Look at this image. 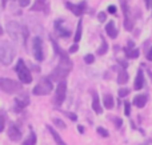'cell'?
Listing matches in <instances>:
<instances>
[{
	"label": "cell",
	"instance_id": "cell-10",
	"mask_svg": "<svg viewBox=\"0 0 152 145\" xmlns=\"http://www.w3.org/2000/svg\"><path fill=\"white\" fill-rule=\"evenodd\" d=\"M121 7H123V11H124V16H126V19H124V28L127 31H132V28H134V20L129 17L128 5H127L126 1H121Z\"/></svg>",
	"mask_w": 152,
	"mask_h": 145
},
{
	"label": "cell",
	"instance_id": "cell-38",
	"mask_svg": "<svg viewBox=\"0 0 152 145\" xmlns=\"http://www.w3.org/2000/svg\"><path fill=\"white\" fill-rule=\"evenodd\" d=\"M119 63H120L121 65H123V68H124V69H126L127 67H128V64H127V63H126V61H124V60H119Z\"/></svg>",
	"mask_w": 152,
	"mask_h": 145
},
{
	"label": "cell",
	"instance_id": "cell-35",
	"mask_svg": "<svg viewBox=\"0 0 152 145\" xmlns=\"http://www.w3.org/2000/svg\"><path fill=\"white\" fill-rule=\"evenodd\" d=\"M4 127H5V121H4V119L0 116V132H3V130H4Z\"/></svg>",
	"mask_w": 152,
	"mask_h": 145
},
{
	"label": "cell",
	"instance_id": "cell-18",
	"mask_svg": "<svg viewBox=\"0 0 152 145\" xmlns=\"http://www.w3.org/2000/svg\"><path fill=\"white\" fill-rule=\"evenodd\" d=\"M128 79H129V76H128V73H127V71L126 69H121L118 76V84H120V85L126 84V83L128 81Z\"/></svg>",
	"mask_w": 152,
	"mask_h": 145
},
{
	"label": "cell",
	"instance_id": "cell-28",
	"mask_svg": "<svg viewBox=\"0 0 152 145\" xmlns=\"http://www.w3.org/2000/svg\"><path fill=\"white\" fill-rule=\"evenodd\" d=\"M94 60H95V56L91 55V53H89V55H86V56H84V61H86L87 64H92V63H94Z\"/></svg>",
	"mask_w": 152,
	"mask_h": 145
},
{
	"label": "cell",
	"instance_id": "cell-5",
	"mask_svg": "<svg viewBox=\"0 0 152 145\" xmlns=\"http://www.w3.org/2000/svg\"><path fill=\"white\" fill-rule=\"evenodd\" d=\"M7 32L11 36V39L15 40V41H20L21 40V36H23V33H21V27L19 25V23H16V21H8Z\"/></svg>",
	"mask_w": 152,
	"mask_h": 145
},
{
	"label": "cell",
	"instance_id": "cell-24",
	"mask_svg": "<svg viewBox=\"0 0 152 145\" xmlns=\"http://www.w3.org/2000/svg\"><path fill=\"white\" fill-rule=\"evenodd\" d=\"M36 135H35V132H31L29 133V136L26 138V141L23 143V145H35L36 144Z\"/></svg>",
	"mask_w": 152,
	"mask_h": 145
},
{
	"label": "cell",
	"instance_id": "cell-19",
	"mask_svg": "<svg viewBox=\"0 0 152 145\" xmlns=\"http://www.w3.org/2000/svg\"><path fill=\"white\" fill-rule=\"evenodd\" d=\"M126 56L128 59H136L137 56H139V53H140V51L139 49H136V48H126Z\"/></svg>",
	"mask_w": 152,
	"mask_h": 145
},
{
	"label": "cell",
	"instance_id": "cell-30",
	"mask_svg": "<svg viewBox=\"0 0 152 145\" xmlns=\"http://www.w3.org/2000/svg\"><path fill=\"white\" fill-rule=\"evenodd\" d=\"M124 108H126V111H124L126 116H129V113H131V104H129L128 101H126V104H124Z\"/></svg>",
	"mask_w": 152,
	"mask_h": 145
},
{
	"label": "cell",
	"instance_id": "cell-27",
	"mask_svg": "<svg viewBox=\"0 0 152 145\" xmlns=\"http://www.w3.org/2000/svg\"><path fill=\"white\" fill-rule=\"evenodd\" d=\"M97 133H99L100 136H103V137H108V136H110V133L107 132V129H104V128H102V127L97 128Z\"/></svg>",
	"mask_w": 152,
	"mask_h": 145
},
{
	"label": "cell",
	"instance_id": "cell-23",
	"mask_svg": "<svg viewBox=\"0 0 152 145\" xmlns=\"http://www.w3.org/2000/svg\"><path fill=\"white\" fill-rule=\"evenodd\" d=\"M81 29H83V21L79 20L77 23V28H76V33H75V43L77 44L81 39Z\"/></svg>",
	"mask_w": 152,
	"mask_h": 145
},
{
	"label": "cell",
	"instance_id": "cell-6",
	"mask_svg": "<svg viewBox=\"0 0 152 145\" xmlns=\"http://www.w3.org/2000/svg\"><path fill=\"white\" fill-rule=\"evenodd\" d=\"M68 73H69V69H67V68H64V67L59 65V67H56L52 72H51L50 80H51V81H59V83H60V81H63V80H64V77L68 76Z\"/></svg>",
	"mask_w": 152,
	"mask_h": 145
},
{
	"label": "cell",
	"instance_id": "cell-3",
	"mask_svg": "<svg viewBox=\"0 0 152 145\" xmlns=\"http://www.w3.org/2000/svg\"><path fill=\"white\" fill-rule=\"evenodd\" d=\"M0 89L5 93H16L21 89V85L18 81H15V80L1 77L0 79Z\"/></svg>",
	"mask_w": 152,
	"mask_h": 145
},
{
	"label": "cell",
	"instance_id": "cell-20",
	"mask_svg": "<svg viewBox=\"0 0 152 145\" xmlns=\"http://www.w3.org/2000/svg\"><path fill=\"white\" fill-rule=\"evenodd\" d=\"M56 29H58V32L60 33V36H64V37L71 36V31H69V29H66L64 27H61V24H59V21H56Z\"/></svg>",
	"mask_w": 152,
	"mask_h": 145
},
{
	"label": "cell",
	"instance_id": "cell-17",
	"mask_svg": "<svg viewBox=\"0 0 152 145\" xmlns=\"http://www.w3.org/2000/svg\"><path fill=\"white\" fill-rule=\"evenodd\" d=\"M147 104V96L145 95H137L134 99V105H136L137 108H143Z\"/></svg>",
	"mask_w": 152,
	"mask_h": 145
},
{
	"label": "cell",
	"instance_id": "cell-34",
	"mask_svg": "<svg viewBox=\"0 0 152 145\" xmlns=\"http://www.w3.org/2000/svg\"><path fill=\"white\" fill-rule=\"evenodd\" d=\"M66 116H68L72 121H76V120H77V116H76L75 113H71V112H66Z\"/></svg>",
	"mask_w": 152,
	"mask_h": 145
},
{
	"label": "cell",
	"instance_id": "cell-12",
	"mask_svg": "<svg viewBox=\"0 0 152 145\" xmlns=\"http://www.w3.org/2000/svg\"><path fill=\"white\" fill-rule=\"evenodd\" d=\"M31 11H34V12H37V11H45L47 12L48 11V1L47 0H36L35 1V4L31 7Z\"/></svg>",
	"mask_w": 152,
	"mask_h": 145
},
{
	"label": "cell",
	"instance_id": "cell-31",
	"mask_svg": "<svg viewBox=\"0 0 152 145\" xmlns=\"http://www.w3.org/2000/svg\"><path fill=\"white\" fill-rule=\"evenodd\" d=\"M18 1H19V5H20V7H28L31 0H18Z\"/></svg>",
	"mask_w": 152,
	"mask_h": 145
},
{
	"label": "cell",
	"instance_id": "cell-29",
	"mask_svg": "<svg viewBox=\"0 0 152 145\" xmlns=\"http://www.w3.org/2000/svg\"><path fill=\"white\" fill-rule=\"evenodd\" d=\"M128 93H129L128 88H120V89H119V96H120V97H126Z\"/></svg>",
	"mask_w": 152,
	"mask_h": 145
},
{
	"label": "cell",
	"instance_id": "cell-1",
	"mask_svg": "<svg viewBox=\"0 0 152 145\" xmlns=\"http://www.w3.org/2000/svg\"><path fill=\"white\" fill-rule=\"evenodd\" d=\"M16 73L19 76V80H20L23 84H29L32 81V76H31V72H29V68L26 65L23 60H19L18 64H16Z\"/></svg>",
	"mask_w": 152,
	"mask_h": 145
},
{
	"label": "cell",
	"instance_id": "cell-43",
	"mask_svg": "<svg viewBox=\"0 0 152 145\" xmlns=\"http://www.w3.org/2000/svg\"><path fill=\"white\" fill-rule=\"evenodd\" d=\"M151 4H152V0H151Z\"/></svg>",
	"mask_w": 152,
	"mask_h": 145
},
{
	"label": "cell",
	"instance_id": "cell-8",
	"mask_svg": "<svg viewBox=\"0 0 152 145\" xmlns=\"http://www.w3.org/2000/svg\"><path fill=\"white\" fill-rule=\"evenodd\" d=\"M66 93H67V83H66V80H63V81L59 83L58 88H56V93H55V104L56 105H60V104L64 101Z\"/></svg>",
	"mask_w": 152,
	"mask_h": 145
},
{
	"label": "cell",
	"instance_id": "cell-25",
	"mask_svg": "<svg viewBox=\"0 0 152 145\" xmlns=\"http://www.w3.org/2000/svg\"><path fill=\"white\" fill-rule=\"evenodd\" d=\"M107 51H108L107 41H105L104 39H102V48H99V49H97V55H104V53H107Z\"/></svg>",
	"mask_w": 152,
	"mask_h": 145
},
{
	"label": "cell",
	"instance_id": "cell-21",
	"mask_svg": "<svg viewBox=\"0 0 152 145\" xmlns=\"http://www.w3.org/2000/svg\"><path fill=\"white\" fill-rule=\"evenodd\" d=\"M16 104H18L20 108H26L27 105L29 104V99H28V96H21V97H18L16 99Z\"/></svg>",
	"mask_w": 152,
	"mask_h": 145
},
{
	"label": "cell",
	"instance_id": "cell-4",
	"mask_svg": "<svg viewBox=\"0 0 152 145\" xmlns=\"http://www.w3.org/2000/svg\"><path fill=\"white\" fill-rule=\"evenodd\" d=\"M52 81L48 79H44L34 88V95L36 96H45V95H50L52 92Z\"/></svg>",
	"mask_w": 152,
	"mask_h": 145
},
{
	"label": "cell",
	"instance_id": "cell-33",
	"mask_svg": "<svg viewBox=\"0 0 152 145\" xmlns=\"http://www.w3.org/2000/svg\"><path fill=\"white\" fill-rule=\"evenodd\" d=\"M113 123H115V125L118 128L121 127V124H123V121H121V119H119V117H113Z\"/></svg>",
	"mask_w": 152,
	"mask_h": 145
},
{
	"label": "cell",
	"instance_id": "cell-41",
	"mask_svg": "<svg viewBox=\"0 0 152 145\" xmlns=\"http://www.w3.org/2000/svg\"><path fill=\"white\" fill-rule=\"evenodd\" d=\"M144 3H145V7L147 8L151 7V0H144Z\"/></svg>",
	"mask_w": 152,
	"mask_h": 145
},
{
	"label": "cell",
	"instance_id": "cell-11",
	"mask_svg": "<svg viewBox=\"0 0 152 145\" xmlns=\"http://www.w3.org/2000/svg\"><path fill=\"white\" fill-rule=\"evenodd\" d=\"M8 137H10L11 140H13V141L20 140V137H21V130L19 129V128L16 127L15 124H11V125H10V129H8Z\"/></svg>",
	"mask_w": 152,
	"mask_h": 145
},
{
	"label": "cell",
	"instance_id": "cell-16",
	"mask_svg": "<svg viewBox=\"0 0 152 145\" xmlns=\"http://www.w3.org/2000/svg\"><path fill=\"white\" fill-rule=\"evenodd\" d=\"M47 129L50 130V133H51V135H52L53 140L56 141V144H58V145H67V144H66V143H64V141H63V138L60 137V135H59V133L56 132V130L53 129V128L51 127V125H47Z\"/></svg>",
	"mask_w": 152,
	"mask_h": 145
},
{
	"label": "cell",
	"instance_id": "cell-22",
	"mask_svg": "<svg viewBox=\"0 0 152 145\" xmlns=\"http://www.w3.org/2000/svg\"><path fill=\"white\" fill-rule=\"evenodd\" d=\"M103 103H104V107L107 109H112L113 108V97L111 95H104Z\"/></svg>",
	"mask_w": 152,
	"mask_h": 145
},
{
	"label": "cell",
	"instance_id": "cell-32",
	"mask_svg": "<svg viewBox=\"0 0 152 145\" xmlns=\"http://www.w3.org/2000/svg\"><path fill=\"white\" fill-rule=\"evenodd\" d=\"M97 19H99V21H102V23H104L105 19H107V15H105L104 12H100L99 15H97Z\"/></svg>",
	"mask_w": 152,
	"mask_h": 145
},
{
	"label": "cell",
	"instance_id": "cell-13",
	"mask_svg": "<svg viewBox=\"0 0 152 145\" xmlns=\"http://www.w3.org/2000/svg\"><path fill=\"white\" fill-rule=\"evenodd\" d=\"M144 87V75H143V69L140 68L137 71V75H136V80H135V84H134V89L139 91Z\"/></svg>",
	"mask_w": 152,
	"mask_h": 145
},
{
	"label": "cell",
	"instance_id": "cell-7",
	"mask_svg": "<svg viewBox=\"0 0 152 145\" xmlns=\"http://www.w3.org/2000/svg\"><path fill=\"white\" fill-rule=\"evenodd\" d=\"M32 52H34V56L37 61H42L44 59L43 56V41L40 37H34L32 40Z\"/></svg>",
	"mask_w": 152,
	"mask_h": 145
},
{
	"label": "cell",
	"instance_id": "cell-40",
	"mask_svg": "<svg viewBox=\"0 0 152 145\" xmlns=\"http://www.w3.org/2000/svg\"><path fill=\"white\" fill-rule=\"evenodd\" d=\"M77 130H79V133H84V127H83V125H79Z\"/></svg>",
	"mask_w": 152,
	"mask_h": 145
},
{
	"label": "cell",
	"instance_id": "cell-26",
	"mask_svg": "<svg viewBox=\"0 0 152 145\" xmlns=\"http://www.w3.org/2000/svg\"><path fill=\"white\" fill-rule=\"evenodd\" d=\"M52 123H53V124L56 125V127L61 128V129H64V128H67L66 123H64V121H61L60 119H52Z\"/></svg>",
	"mask_w": 152,
	"mask_h": 145
},
{
	"label": "cell",
	"instance_id": "cell-36",
	"mask_svg": "<svg viewBox=\"0 0 152 145\" xmlns=\"http://www.w3.org/2000/svg\"><path fill=\"white\" fill-rule=\"evenodd\" d=\"M108 12L112 13V15H116V7L115 5H110V7H108Z\"/></svg>",
	"mask_w": 152,
	"mask_h": 145
},
{
	"label": "cell",
	"instance_id": "cell-9",
	"mask_svg": "<svg viewBox=\"0 0 152 145\" xmlns=\"http://www.w3.org/2000/svg\"><path fill=\"white\" fill-rule=\"evenodd\" d=\"M66 7L68 8L74 15L81 16L83 15V12H84V9H86L87 4H86V1H81L80 4H72V3H69V1H66Z\"/></svg>",
	"mask_w": 152,
	"mask_h": 145
},
{
	"label": "cell",
	"instance_id": "cell-2",
	"mask_svg": "<svg viewBox=\"0 0 152 145\" xmlns=\"http://www.w3.org/2000/svg\"><path fill=\"white\" fill-rule=\"evenodd\" d=\"M15 59V49L10 44L0 45V61L4 65H10Z\"/></svg>",
	"mask_w": 152,
	"mask_h": 145
},
{
	"label": "cell",
	"instance_id": "cell-42",
	"mask_svg": "<svg viewBox=\"0 0 152 145\" xmlns=\"http://www.w3.org/2000/svg\"><path fill=\"white\" fill-rule=\"evenodd\" d=\"M0 35H3V28H1V25H0Z\"/></svg>",
	"mask_w": 152,
	"mask_h": 145
},
{
	"label": "cell",
	"instance_id": "cell-14",
	"mask_svg": "<svg viewBox=\"0 0 152 145\" xmlns=\"http://www.w3.org/2000/svg\"><path fill=\"white\" fill-rule=\"evenodd\" d=\"M105 32H107V35L111 39H116V37H118V29H116L113 21H110V23L105 25Z\"/></svg>",
	"mask_w": 152,
	"mask_h": 145
},
{
	"label": "cell",
	"instance_id": "cell-39",
	"mask_svg": "<svg viewBox=\"0 0 152 145\" xmlns=\"http://www.w3.org/2000/svg\"><path fill=\"white\" fill-rule=\"evenodd\" d=\"M147 59H148V60H152V47H151L150 52H148V53H147Z\"/></svg>",
	"mask_w": 152,
	"mask_h": 145
},
{
	"label": "cell",
	"instance_id": "cell-37",
	"mask_svg": "<svg viewBox=\"0 0 152 145\" xmlns=\"http://www.w3.org/2000/svg\"><path fill=\"white\" fill-rule=\"evenodd\" d=\"M77 49H79V45L77 44H74L71 48H69V53H75Z\"/></svg>",
	"mask_w": 152,
	"mask_h": 145
},
{
	"label": "cell",
	"instance_id": "cell-15",
	"mask_svg": "<svg viewBox=\"0 0 152 145\" xmlns=\"http://www.w3.org/2000/svg\"><path fill=\"white\" fill-rule=\"evenodd\" d=\"M92 95H94V100H92V109L95 111V113L100 115V113L103 112V109H102V105H100L99 96H97V93H96V92H94Z\"/></svg>",
	"mask_w": 152,
	"mask_h": 145
}]
</instances>
